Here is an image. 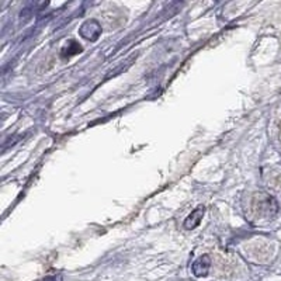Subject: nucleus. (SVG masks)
<instances>
[{
    "label": "nucleus",
    "instance_id": "nucleus-2",
    "mask_svg": "<svg viewBox=\"0 0 281 281\" xmlns=\"http://www.w3.org/2000/svg\"><path fill=\"white\" fill-rule=\"evenodd\" d=\"M202 217H204V207H198L196 208L191 215H189L186 221H184V228L186 229H194L197 226L200 225V222H201Z\"/></svg>",
    "mask_w": 281,
    "mask_h": 281
},
{
    "label": "nucleus",
    "instance_id": "nucleus-1",
    "mask_svg": "<svg viewBox=\"0 0 281 281\" xmlns=\"http://www.w3.org/2000/svg\"><path fill=\"white\" fill-rule=\"evenodd\" d=\"M209 266H211V259L207 255H204L200 259H197L193 264V274L196 277H205L208 274Z\"/></svg>",
    "mask_w": 281,
    "mask_h": 281
}]
</instances>
